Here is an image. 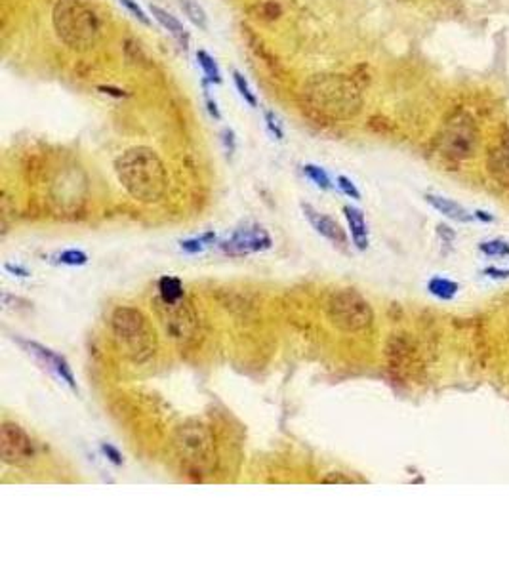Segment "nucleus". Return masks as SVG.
Returning a JSON list of instances; mask_svg holds the SVG:
<instances>
[{
    "mask_svg": "<svg viewBox=\"0 0 509 572\" xmlns=\"http://www.w3.org/2000/svg\"><path fill=\"white\" fill-rule=\"evenodd\" d=\"M271 237L262 225H242V228L235 229V233L221 242L220 249L223 254L233 256V258H242V256L256 254V252H263V250L271 249Z\"/></svg>",
    "mask_w": 509,
    "mask_h": 572,
    "instance_id": "obj_9",
    "label": "nucleus"
},
{
    "mask_svg": "<svg viewBox=\"0 0 509 572\" xmlns=\"http://www.w3.org/2000/svg\"><path fill=\"white\" fill-rule=\"evenodd\" d=\"M197 62H199V65L202 67V73L207 76L208 83L221 84L220 67H218V63H216V60H214L212 55L208 54V52H204V50H199V52H197Z\"/></svg>",
    "mask_w": 509,
    "mask_h": 572,
    "instance_id": "obj_21",
    "label": "nucleus"
},
{
    "mask_svg": "<svg viewBox=\"0 0 509 572\" xmlns=\"http://www.w3.org/2000/svg\"><path fill=\"white\" fill-rule=\"evenodd\" d=\"M337 187H340L347 197H351V199L355 200H361V191H358L357 186H355L347 176H337Z\"/></svg>",
    "mask_w": 509,
    "mask_h": 572,
    "instance_id": "obj_28",
    "label": "nucleus"
},
{
    "mask_svg": "<svg viewBox=\"0 0 509 572\" xmlns=\"http://www.w3.org/2000/svg\"><path fill=\"white\" fill-rule=\"evenodd\" d=\"M302 210L303 214H305V218H307L311 225H313V229H315L321 237L328 239L332 244H337V246H345V244H347V237H345L344 229L340 228V223H337L334 218L323 214V212H319V210H315L311 204H302Z\"/></svg>",
    "mask_w": 509,
    "mask_h": 572,
    "instance_id": "obj_12",
    "label": "nucleus"
},
{
    "mask_svg": "<svg viewBox=\"0 0 509 572\" xmlns=\"http://www.w3.org/2000/svg\"><path fill=\"white\" fill-rule=\"evenodd\" d=\"M179 6L186 12V15L189 18V21H191L193 25H197V27L202 29V31H207L208 15L207 12L202 10V6H200L199 2H195V0H179Z\"/></svg>",
    "mask_w": 509,
    "mask_h": 572,
    "instance_id": "obj_20",
    "label": "nucleus"
},
{
    "mask_svg": "<svg viewBox=\"0 0 509 572\" xmlns=\"http://www.w3.org/2000/svg\"><path fill=\"white\" fill-rule=\"evenodd\" d=\"M330 323L342 332L368 330L374 323V311L365 298L355 290H340L332 294L326 305Z\"/></svg>",
    "mask_w": 509,
    "mask_h": 572,
    "instance_id": "obj_6",
    "label": "nucleus"
},
{
    "mask_svg": "<svg viewBox=\"0 0 509 572\" xmlns=\"http://www.w3.org/2000/svg\"><path fill=\"white\" fill-rule=\"evenodd\" d=\"M477 144V132L471 120L466 115H458V118L450 120L447 134L442 138V149L454 159H468Z\"/></svg>",
    "mask_w": 509,
    "mask_h": 572,
    "instance_id": "obj_10",
    "label": "nucleus"
},
{
    "mask_svg": "<svg viewBox=\"0 0 509 572\" xmlns=\"http://www.w3.org/2000/svg\"><path fill=\"white\" fill-rule=\"evenodd\" d=\"M18 344H20L21 347L29 353V355H33V357L39 358V363H42V365L48 368L50 372H54L57 378L62 379V382H65V384H67L73 391H78L75 374H73V370H71L69 363H67L62 355H57V353L52 351L50 347L39 344V342L18 340Z\"/></svg>",
    "mask_w": 509,
    "mask_h": 572,
    "instance_id": "obj_11",
    "label": "nucleus"
},
{
    "mask_svg": "<svg viewBox=\"0 0 509 572\" xmlns=\"http://www.w3.org/2000/svg\"><path fill=\"white\" fill-rule=\"evenodd\" d=\"M174 450L179 468L193 481H204L216 469L212 431L199 420H187L174 433Z\"/></svg>",
    "mask_w": 509,
    "mask_h": 572,
    "instance_id": "obj_2",
    "label": "nucleus"
},
{
    "mask_svg": "<svg viewBox=\"0 0 509 572\" xmlns=\"http://www.w3.org/2000/svg\"><path fill=\"white\" fill-rule=\"evenodd\" d=\"M102 452L107 456V460H109L111 463H115V466H123V454H120V450H118V448H115L113 445H102Z\"/></svg>",
    "mask_w": 509,
    "mask_h": 572,
    "instance_id": "obj_30",
    "label": "nucleus"
},
{
    "mask_svg": "<svg viewBox=\"0 0 509 572\" xmlns=\"http://www.w3.org/2000/svg\"><path fill=\"white\" fill-rule=\"evenodd\" d=\"M6 269L10 271V273H14V275H18V277H29L27 269L20 267V265H12V263H6Z\"/></svg>",
    "mask_w": 509,
    "mask_h": 572,
    "instance_id": "obj_35",
    "label": "nucleus"
},
{
    "mask_svg": "<svg viewBox=\"0 0 509 572\" xmlns=\"http://www.w3.org/2000/svg\"><path fill=\"white\" fill-rule=\"evenodd\" d=\"M387 357H389V365L393 370H397L399 374H408L416 370V349H414L410 342L405 338H395L389 342L387 347Z\"/></svg>",
    "mask_w": 509,
    "mask_h": 572,
    "instance_id": "obj_13",
    "label": "nucleus"
},
{
    "mask_svg": "<svg viewBox=\"0 0 509 572\" xmlns=\"http://www.w3.org/2000/svg\"><path fill=\"white\" fill-rule=\"evenodd\" d=\"M149 12H151V15L155 18V21H157L158 25L165 29V31H168L170 36H172L174 41L178 42L181 48L183 50L189 48L191 35H189V31L183 27V23H181L176 15L170 14V12L165 10V8L157 6V4H151V6H149Z\"/></svg>",
    "mask_w": 509,
    "mask_h": 572,
    "instance_id": "obj_14",
    "label": "nucleus"
},
{
    "mask_svg": "<svg viewBox=\"0 0 509 572\" xmlns=\"http://www.w3.org/2000/svg\"><path fill=\"white\" fill-rule=\"evenodd\" d=\"M0 458L12 468H29L36 460L35 442L14 421H4L0 428Z\"/></svg>",
    "mask_w": 509,
    "mask_h": 572,
    "instance_id": "obj_8",
    "label": "nucleus"
},
{
    "mask_svg": "<svg viewBox=\"0 0 509 572\" xmlns=\"http://www.w3.org/2000/svg\"><path fill=\"white\" fill-rule=\"evenodd\" d=\"M115 172L126 193L138 202L155 204L166 195L168 174L165 162L151 147L138 145L124 151L115 160Z\"/></svg>",
    "mask_w": 509,
    "mask_h": 572,
    "instance_id": "obj_1",
    "label": "nucleus"
},
{
    "mask_svg": "<svg viewBox=\"0 0 509 572\" xmlns=\"http://www.w3.org/2000/svg\"><path fill=\"white\" fill-rule=\"evenodd\" d=\"M344 214L345 220L349 223V229H351V239L355 242V246L358 250H366L368 249V228H366L365 221V214L355 207H344Z\"/></svg>",
    "mask_w": 509,
    "mask_h": 572,
    "instance_id": "obj_15",
    "label": "nucleus"
},
{
    "mask_svg": "<svg viewBox=\"0 0 509 572\" xmlns=\"http://www.w3.org/2000/svg\"><path fill=\"white\" fill-rule=\"evenodd\" d=\"M489 172L494 176L503 187H509V151L494 149L489 157Z\"/></svg>",
    "mask_w": 509,
    "mask_h": 572,
    "instance_id": "obj_17",
    "label": "nucleus"
},
{
    "mask_svg": "<svg viewBox=\"0 0 509 572\" xmlns=\"http://www.w3.org/2000/svg\"><path fill=\"white\" fill-rule=\"evenodd\" d=\"M158 298L162 302H178L181 298H186L183 284H181L178 277L166 275L158 281Z\"/></svg>",
    "mask_w": 509,
    "mask_h": 572,
    "instance_id": "obj_18",
    "label": "nucleus"
},
{
    "mask_svg": "<svg viewBox=\"0 0 509 572\" xmlns=\"http://www.w3.org/2000/svg\"><path fill=\"white\" fill-rule=\"evenodd\" d=\"M155 304L158 321L168 338L174 340L176 344H189L191 340H195L199 330V317L193 305L187 302V298H181L178 302H162L160 298H157Z\"/></svg>",
    "mask_w": 509,
    "mask_h": 572,
    "instance_id": "obj_7",
    "label": "nucleus"
},
{
    "mask_svg": "<svg viewBox=\"0 0 509 572\" xmlns=\"http://www.w3.org/2000/svg\"><path fill=\"white\" fill-rule=\"evenodd\" d=\"M52 21L60 41L73 50L92 48L102 33L99 18L83 0H57Z\"/></svg>",
    "mask_w": 509,
    "mask_h": 572,
    "instance_id": "obj_5",
    "label": "nucleus"
},
{
    "mask_svg": "<svg viewBox=\"0 0 509 572\" xmlns=\"http://www.w3.org/2000/svg\"><path fill=\"white\" fill-rule=\"evenodd\" d=\"M265 120H267V128L271 130V134H273L277 139H282L284 134H282V126L281 123H279V118H277L271 111H267V113H265Z\"/></svg>",
    "mask_w": 509,
    "mask_h": 572,
    "instance_id": "obj_31",
    "label": "nucleus"
},
{
    "mask_svg": "<svg viewBox=\"0 0 509 572\" xmlns=\"http://www.w3.org/2000/svg\"><path fill=\"white\" fill-rule=\"evenodd\" d=\"M427 288L433 296L440 298V300H452L458 294V284L450 279H442V277H435L427 283Z\"/></svg>",
    "mask_w": 509,
    "mask_h": 572,
    "instance_id": "obj_19",
    "label": "nucleus"
},
{
    "mask_svg": "<svg viewBox=\"0 0 509 572\" xmlns=\"http://www.w3.org/2000/svg\"><path fill=\"white\" fill-rule=\"evenodd\" d=\"M102 90H105V94H107V92H109V94H113V90H111V88H102ZM115 96H117V97H123L124 94H123V92H118V94H115Z\"/></svg>",
    "mask_w": 509,
    "mask_h": 572,
    "instance_id": "obj_37",
    "label": "nucleus"
},
{
    "mask_svg": "<svg viewBox=\"0 0 509 572\" xmlns=\"http://www.w3.org/2000/svg\"><path fill=\"white\" fill-rule=\"evenodd\" d=\"M55 263H62V265H71V267H81L88 263V256L84 254L83 250H63L60 254L54 256Z\"/></svg>",
    "mask_w": 509,
    "mask_h": 572,
    "instance_id": "obj_22",
    "label": "nucleus"
},
{
    "mask_svg": "<svg viewBox=\"0 0 509 572\" xmlns=\"http://www.w3.org/2000/svg\"><path fill=\"white\" fill-rule=\"evenodd\" d=\"M303 94L313 109L332 118H351L361 111L358 88L344 75L315 76L305 84Z\"/></svg>",
    "mask_w": 509,
    "mask_h": 572,
    "instance_id": "obj_4",
    "label": "nucleus"
},
{
    "mask_svg": "<svg viewBox=\"0 0 509 572\" xmlns=\"http://www.w3.org/2000/svg\"><path fill=\"white\" fill-rule=\"evenodd\" d=\"M303 174H305V176H307V178H309L316 187H319V189H324V191L332 189L330 178H328V174L324 172L321 166L305 165L303 166Z\"/></svg>",
    "mask_w": 509,
    "mask_h": 572,
    "instance_id": "obj_23",
    "label": "nucleus"
},
{
    "mask_svg": "<svg viewBox=\"0 0 509 572\" xmlns=\"http://www.w3.org/2000/svg\"><path fill=\"white\" fill-rule=\"evenodd\" d=\"M233 81L237 90H239V94L242 96V99H244L250 107H258V97H256V94L252 92V88H250V84H248V81L244 78V75L239 73V71H233Z\"/></svg>",
    "mask_w": 509,
    "mask_h": 572,
    "instance_id": "obj_25",
    "label": "nucleus"
},
{
    "mask_svg": "<svg viewBox=\"0 0 509 572\" xmlns=\"http://www.w3.org/2000/svg\"><path fill=\"white\" fill-rule=\"evenodd\" d=\"M321 483L323 484H351V483H355V479H353V477H347L345 473H342V471H330V473H326V475L321 479Z\"/></svg>",
    "mask_w": 509,
    "mask_h": 572,
    "instance_id": "obj_29",
    "label": "nucleus"
},
{
    "mask_svg": "<svg viewBox=\"0 0 509 572\" xmlns=\"http://www.w3.org/2000/svg\"><path fill=\"white\" fill-rule=\"evenodd\" d=\"M207 105H208V113H210L216 120H220L221 113H220V109H218V104H216V102H214L212 97L208 96V94H207Z\"/></svg>",
    "mask_w": 509,
    "mask_h": 572,
    "instance_id": "obj_33",
    "label": "nucleus"
},
{
    "mask_svg": "<svg viewBox=\"0 0 509 572\" xmlns=\"http://www.w3.org/2000/svg\"><path fill=\"white\" fill-rule=\"evenodd\" d=\"M111 330L120 355L132 363H147L157 351V334L149 319L136 307L120 305L111 315Z\"/></svg>",
    "mask_w": 509,
    "mask_h": 572,
    "instance_id": "obj_3",
    "label": "nucleus"
},
{
    "mask_svg": "<svg viewBox=\"0 0 509 572\" xmlns=\"http://www.w3.org/2000/svg\"><path fill=\"white\" fill-rule=\"evenodd\" d=\"M118 2H120V6L126 8V10H128V12H130V14L139 21V23H144V25H147V27L151 25V18L145 14L144 8L139 6L136 0H118Z\"/></svg>",
    "mask_w": 509,
    "mask_h": 572,
    "instance_id": "obj_26",
    "label": "nucleus"
},
{
    "mask_svg": "<svg viewBox=\"0 0 509 572\" xmlns=\"http://www.w3.org/2000/svg\"><path fill=\"white\" fill-rule=\"evenodd\" d=\"M475 214H477V218H481V220H484V221L492 220V216H487V212H481V210H479V212H475Z\"/></svg>",
    "mask_w": 509,
    "mask_h": 572,
    "instance_id": "obj_36",
    "label": "nucleus"
},
{
    "mask_svg": "<svg viewBox=\"0 0 509 572\" xmlns=\"http://www.w3.org/2000/svg\"><path fill=\"white\" fill-rule=\"evenodd\" d=\"M426 199H427V202L435 208V210H439L440 214L447 216V218H450V220H456V221L473 220L468 210L461 207V204H458V202H454V200L445 199V197H439V195H426Z\"/></svg>",
    "mask_w": 509,
    "mask_h": 572,
    "instance_id": "obj_16",
    "label": "nucleus"
},
{
    "mask_svg": "<svg viewBox=\"0 0 509 572\" xmlns=\"http://www.w3.org/2000/svg\"><path fill=\"white\" fill-rule=\"evenodd\" d=\"M481 252L487 256H509V244L503 241H489L481 242Z\"/></svg>",
    "mask_w": 509,
    "mask_h": 572,
    "instance_id": "obj_27",
    "label": "nucleus"
},
{
    "mask_svg": "<svg viewBox=\"0 0 509 572\" xmlns=\"http://www.w3.org/2000/svg\"><path fill=\"white\" fill-rule=\"evenodd\" d=\"M487 275L494 277V279H508V277H509V271H505V269L490 267V269H487Z\"/></svg>",
    "mask_w": 509,
    "mask_h": 572,
    "instance_id": "obj_34",
    "label": "nucleus"
},
{
    "mask_svg": "<svg viewBox=\"0 0 509 572\" xmlns=\"http://www.w3.org/2000/svg\"><path fill=\"white\" fill-rule=\"evenodd\" d=\"M214 241H216V235L204 233L202 237H199V239H187V241H181L179 242V246H181V250L187 252V254H199V252H202V250L207 249L208 244H212Z\"/></svg>",
    "mask_w": 509,
    "mask_h": 572,
    "instance_id": "obj_24",
    "label": "nucleus"
},
{
    "mask_svg": "<svg viewBox=\"0 0 509 572\" xmlns=\"http://www.w3.org/2000/svg\"><path fill=\"white\" fill-rule=\"evenodd\" d=\"M221 136H223V145H225V151L229 153V155H233L235 151V134L233 130H229V128H225V130L221 132Z\"/></svg>",
    "mask_w": 509,
    "mask_h": 572,
    "instance_id": "obj_32",
    "label": "nucleus"
}]
</instances>
